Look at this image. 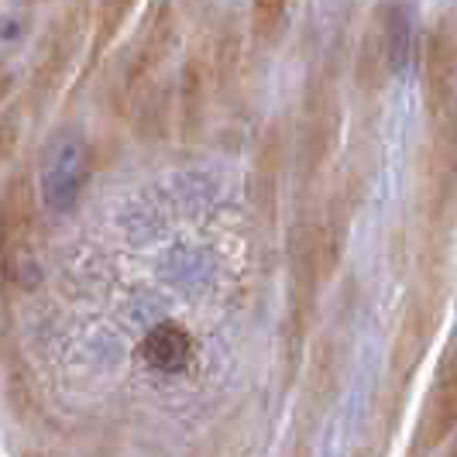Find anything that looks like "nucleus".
<instances>
[{"label": "nucleus", "instance_id": "nucleus-1", "mask_svg": "<svg viewBox=\"0 0 457 457\" xmlns=\"http://www.w3.org/2000/svg\"><path fill=\"white\" fill-rule=\"evenodd\" d=\"M347 217L351 210L344 196L334 200L327 217H303L293 228L289 241V351L306 341L310 320L317 313L323 282L334 275L347 237Z\"/></svg>", "mask_w": 457, "mask_h": 457}, {"label": "nucleus", "instance_id": "nucleus-2", "mask_svg": "<svg viewBox=\"0 0 457 457\" xmlns=\"http://www.w3.org/2000/svg\"><path fill=\"white\" fill-rule=\"evenodd\" d=\"M176 48V18L169 4H159L141 28V38L135 46V55L128 62V104L135 117L137 131L145 137H155L165 128V83L162 72Z\"/></svg>", "mask_w": 457, "mask_h": 457}, {"label": "nucleus", "instance_id": "nucleus-3", "mask_svg": "<svg viewBox=\"0 0 457 457\" xmlns=\"http://www.w3.org/2000/svg\"><path fill=\"white\" fill-rule=\"evenodd\" d=\"M35 245H38V210L35 179L18 169L0 196V282L11 289H28L35 282Z\"/></svg>", "mask_w": 457, "mask_h": 457}, {"label": "nucleus", "instance_id": "nucleus-4", "mask_svg": "<svg viewBox=\"0 0 457 457\" xmlns=\"http://www.w3.org/2000/svg\"><path fill=\"white\" fill-rule=\"evenodd\" d=\"M341 124L344 117L337 87L327 72H320L306 90L303 120H299V172H303L306 186L317 183L327 162L334 159V152L341 145Z\"/></svg>", "mask_w": 457, "mask_h": 457}, {"label": "nucleus", "instance_id": "nucleus-5", "mask_svg": "<svg viewBox=\"0 0 457 457\" xmlns=\"http://www.w3.org/2000/svg\"><path fill=\"white\" fill-rule=\"evenodd\" d=\"M457 90V42L454 21L440 18L423 42V96L434 124H451Z\"/></svg>", "mask_w": 457, "mask_h": 457}, {"label": "nucleus", "instance_id": "nucleus-6", "mask_svg": "<svg viewBox=\"0 0 457 457\" xmlns=\"http://www.w3.org/2000/svg\"><path fill=\"white\" fill-rule=\"evenodd\" d=\"M87 179V141L76 131H59L42 159V186L52 210H69Z\"/></svg>", "mask_w": 457, "mask_h": 457}, {"label": "nucleus", "instance_id": "nucleus-7", "mask_svg": "<svg viewBox=\"0 0 457 457\" xmlns=\"http://www.w3.org/2000/svg\"><path fill=\"white\" fill-rule=\"evenodd\" d=\"M399 42H403V21L392 11H378L368 24L361 48H358V87L365 93H382L389 83L392 69L399 66Z\"/></svg>", "mask_w": 457, "mask_h": 457}, {"label": "nucleus", "instance_id": "nucleus-8", "mask_svg": "<svg viewBox=\"0 0 457 457\" xmlns=\"http://www.w3.org/2000/svg\"><path fill=\"white\" fill-rule=\"evenodd\" d=\"M440 323V303L427 293L412 296V303L406 306V317H403V327L395 334V347H392V378L395 386H406V378H412L416 365L423 361L427 347L434 341V330Z\"/></svg>", "mask_w": 457, "mask_h": 457}, {"label": "nucleus", "instance_id": "nucleus-9", "mask_svg": "<svg viewBox=\"0 0 457 457\" xmlns=\"http://www.w3.org/2000/svg\"><path fill=\"white\" fill-rule=\"evenodd\" d=\"M79 21H83V0H76L62 14V21L48 31L46 46H42V55L35 62V79H31V90H35V100L42 104L46 96L55 93V87L62 83L69 62H72V52L79 46Z\"/></svg>", "mask_w": 457, "mask_h": 457}, {"label": "nucleus", "instance_id": "nucleus-10", "mask_svg": "<svg viewBox=\"0 0 457 457\" xmlns=\"http://www.w3.org/2000/svg\"><path fill=\"white\" fill-rule=\"evenodd\" d=\"M217 66H213V48L200 46L183 69V93H179V117H183L186 137H196L204 131L206 114L217 96Z\"/></svg>", "mask_w": 457, "mask_h": 457}, {"label": "nucleus", "instance_id": "nucleus-11", "mask_svg": "<svg viewBox=\"0 0 457 457\" xmlns=\"http://www.w3.org/2000/svg\"><path fill=\"white\" fill-rule=\"evenodd\" d=\"M454 420H457V375H454V354L447 351L444 371L436 378L430 406H427V420H423V447L427 451L440 447L451 436V430H454Z\"/></svg>", "mask_w": 457, "mask_h": 457}, {"label": "nucleus", "instance_id": "nucleus-12", "mask_svg": "<svg viewBox=\"0 0 457 457\" xmlns=\"http://www.w3.org/2000/svg\"><path fill=\"white\" fill-rule=\"evenodd\" d=\"M189 351H193V341L183 327L176 323H162L155 327L145 344H141V358L152 368H162V371H179V368L189 361Z\"/></svg>", "mask_w": 457, "mask_h": 457}, {"label": "nucleus", "instance_id": "nucleus-13", "mask_svg": "<svg viewBox=\"0 0 457 457\" xmlns=\"http://www.w3.org/2000/svg\"><path fill=\"white\" fill-rule=\"evenodd\" d=\"M286 28H289V0H252V35L258 46H278Z\"/></svg>", "mask_w": 457, "mask_h": 457}, {"label": "nucleus", "instance_id": "nucleus-14", "mask_svg": "<svg viewBox=\"0 0 457 457\" xmlns=\"http://www.w3.org/2000/svg\"><path fill=\"white\" fill-rule=\"evenodd\" d=\"M137 0H100V11H96V28H93V55L90 62H96L104 55V48L114 42L120 35V28L128 24L131 11H135Z\"/></svg>", "mask_w": 457, "mask_h": 457}, {"label": "nucleus", "instance_id": "nucleus-15", "mask_svg": "<svg viewBox=\"0 0 457 457\" xmlns=\"http://www.w3.org/2000/svg\"><path fill=\"white\" fill-rule=\"evenodd\" d=\"M18 137H21V114L18 111L0 114V162H7L18 152Z\"/></svg>", "mask_w": 457, "mask_h": 457}, {"label": "nucleus", "instance_id": "nucleus-16", "mask_svg": "<svg viewBox=\"0 0 457 457\" xmlns=\"http://www.w3.org/2000/svg\"><path fill=\"white\" fill-rule=\"evenodd\" d=\"M11 93H14V72L7 62H0V107L11 100Z\"/></svg>", "mask_w": 457, "mask_h": 457}]
</instances>
